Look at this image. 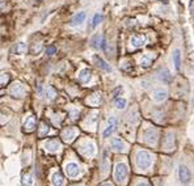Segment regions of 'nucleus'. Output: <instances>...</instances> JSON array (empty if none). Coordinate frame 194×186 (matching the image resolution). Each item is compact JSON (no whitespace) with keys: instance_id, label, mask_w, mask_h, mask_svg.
<instances>
[{"instance_id":"obj_22","label":"nucleus","mask_w":194,"mask_h":186,"mask_svg":"<svg viewBox=\"0 0 194 186\" xmlns=\"http://www.w3.org/2000/svg\"><path fill=\"white\" fill-rule=\"evenodd\" d=\"M160 79L164 83H169V81H171L172 80V75H171V72H169V70L164 68L163 71H161V72H160Z\"/></svg>"},{"instance_id":"obj_12","label":"nucleus","mask_w":194,"mask_h":186,"mask_svg":"<svg viewBox=\"0 0 194 186\" xmlns=\"http://www.w3.org/2000/svg\"><path fill=\"white\" fill-rule=\"evenodd\" d=\"M35 127H37V121H35V118L33 116L28 117V119L25 121V123H24V130H25L26 132H31L35 130Z\"/></svg>"},{"instance_id":"obj_11","label":"nucleus","mask_w":194,"mask_h":186,"mask_svg":"<svg viewBox=\"0 0 194 186\" xmlns=\"http://www.w3.org/2000/svg\"><path fill=\"white\" fill-rule=\"evenodd\" d=\"M144 42H146L144 35H140V34H135V35H133V37L130 38V43H131V46L135 47V49L142 47L144 45Z\"/></svg>"},{"instance_id":"obj_29","label":"nucleus","mask_w":194,"mask_h":186,"mask_svg":"<svg viewBox=\"0 0 194 186\" xmlns=\"http://www.w3.org/2000/svg\"><path fill=\"white\" fill-rule=\"evenodd\" d=\"M55 53H57V47H55V46H49L46 49V54L47 55H54Z\"/></svg>"},{"instance_id":"obj_31","label":"nucleus","mask_w":194,"mask_h":186,"mask_svg":"<svg viewBox=\"0 0 194 186\" xmlns=\"http://www.w3.org/2000/svg\"><path fill=\"white\" fill-rule=\"evenodd\" d=\"M136 186H150V185H148V184H146V182H139Z\"/></svg>"},{"instance_id":"obj_8","label":"nucleus","mask_w":194,"mask_h":186,"mask_svg":"<svg viewBox=\"0 0 194 186\" xmlns=\"http://www.w3.org/2000/svg\"><path fill=\"white\" fill-rule=\"evenodd\" d=\"M45 148H46V151H49V152H51V153L58 152L59 148H61V143H59L58 139L53 138V139H49V140H47L46 143H45Z\"/></svg>"},{"instance_id":"obj_1","label":"nucleus","mask_w":194,"mask_h":186,"mask_svg":"<svg viewBox=\"0 0 194 186\" xmlns=\"http://www.w3.org/2000/svg\"><path fill=\"white\" fill-rule=\"evenodd\" d=\"M135 161H136L138 168L148 169L152 164V156H151V153L147 151H139L135 156Z\"/></svg>"},{"instance_id":"obj_32","label":"nucleus","mask_w":194,"mask_h":186,"mask_svg":"<svg viewBox=\"0 0 194 186\" xmlns=\"http://www.w3.org/2000/svg\"><path fill=\"white\" fill-rule=\"evenodd\" d=\"M101 186H113L112 184H104V185H101Z\"/></svg>"},{"instance_id":"obj_13","label":"nucleus","mask_w":194,"mask_h":186,"mask_svg":"<svg viewBox=\"0 0 194 186\" xmlns=\"http://www.w3.org/2000/svg\"><path fill=\"white\" fill-rule=\"evenodd\" d=\"M81 153L85 156H93L96 153V145L93 143H85L81 147Z\"/></svg>"},{"instance_id":"obj_28","label":"nucleus","mask_w":194,"mask_h":186,"mask_svg":"<svg viewBox=\"0 0 194 186\" xmlns=\"http://www.w3.org/2000/svg\"><path fill=\"white\" fill-rule=\"evenodd\" d=\"M151 62H152V59H151V58H148L147 55L142 57V59H140V64L143 66V67H148L150 64H151Z\"/></svg>"},{"instance_id":"obj_4","label":"nucleus","mask_w":194,"mask_h":186,"mask_svg":"<svg viewBox=\"0 0 194 186\" xmlns=\"http://www.w3.org/2000/svg\"><path fill=\"white\" fill-rule=\"evenodd\" d=\"M156 140H157V131L156 130L152 129V127L146 129V131H144V142L146 143L153 145L156 143Z\"/></svg>"},{"instance_id":"obj_20","label":"nucleus","mask_w":194,"mask_h":186,"mask_svg":"<svg viewBox=\"0 0 194 186\" xmlns=\"http://www.w3.org/2000/svg\"><path fill=\"white\" fill-rule=\"evenodd\" d=\"M173 63H175L176 70L181 68V51L180 50H175V53H173Z\"/></svg>"},{"instance_id":"obj_17","label":"nucleus","mask_w":194,"mask_h":186,"mask_svg":"<svg viewBox=\"0 0 194 186\" xmlns=\"http://www.w3.org/2000/svg\"><path fill=\"white\" fill-rule=\"evenodd\" d=\"M51 184L54 186H63L64 185V178L59 172H54L51 176Z\"/></svg>"},{"instance_id":"obj_16","label":"nucleus","mask_w":194,"mask_h":186,"mask_svg":"<svg viewBox=\"0 0 194 186\" xmlns=\"http://www.w3.org/2000/svg\"><path fill=\"white\" fill-rule=\"evenodd\" d=\"M93 60H94V63H96V64L100 67L101 70H104V71H106V72H110V71H112V68H110V66L108 64V63H106L104 59H101L100 57H98V55H94L93 57Z\"/></svg>"},{"instance_id":"obj_19","label":"nucleus","mask_w":194,"mask_h":186,"mask_svg":"<svg viewBox=\"0 0 194 186\" xmlns=\"http://www.w3.org/2000/svg\"><path fill=\"white\" fill-rule=\"evenodd\" d=\"M85 16H87L85 12H79V13H76L72 18V25L77 26V25H80V24H83L85 20Z\"/></svg>"},{"instance_id":"obj_7","label":"nucleus","mask_w":194,"mask_h":186,"mask_svg":"<svg viewBox=\"0 0 194 186\" xmlns=\"http://www.w3.org/2000/svg\"><path fill=\"white\" fill-rule=\"evenodd\" d=\"M179 178L182 184H189L190 182V172L185 165H180L179 168Z\"/></svg>"},{"instance_id":"obj_18","label":"nucleus","mask_w":194,"mask_h":186,"mask_svg":"<svg viewBox=\"0 0 194 186\" xmlns=\"http://www.w3.org/2000/svg\"><path fill=\"white\" fill-rule=\"evenodd\" d=\"M26 51H28V46L24 42L16 43V45L12 47V53L13 54H25Z\"/></svg>"},{"instance_id":"obj_10","label":"nucleus","mask_w":194,"mask_h":186,"mask_svg":"<svg viewBox=\"0 0 194 186\" xmlns=\"http://www.w3.org/2000/svg\"><path fill=\"white\" fill-rule=\"evenodd\" d=\"M110 145H112V148H113L116 152H123L125 148H126L125 142L121 140L120 138H113V139L110 140Z\"/></svg>"},{"instance_id":"obj_24","label":"nucleus","mask_w":194,"mask_h":186,"mask_svg":"<svg viewBox=\"0 0 194 186\" xmlns=\"http://www.w3.org/2000/svg\"><path fill=\"white\" fill-rule=\"evenodd\" d=\"M49 132V126H47L46 122H41L39 125V136H45Z\"/></svg>"},{"instance_id":"obj_21","label":"nucleus","mask_w":194,"mask_h":186,"mask_svg":"<svg viewBox=\"0 0 194 186\" xmlns=\"http://www.w3.org/2000/svg\"><path fill=\"white\" fill-rule=\"evenodd\" d=\"M21 185L22 186H31L33 185V176H31V173H28V175H24L21 177Z\"/></svg>"},{"instance_id":"obj_6","label":"nucleus","mask_w":194,"mask_h":186,"mask_svg":"<svg viewBox=\"0 0 194 186\" xmlns=\"http://www.w3.org/2000/svg\"><path fill=\"white\" fill-rule=\"evenodd\" d=\"M66 173L67 176L71 177V178H74V177H77L79 173H80V168H79V165L76 163H68L66 165Z\"/></svg>"},{"instance_id":"obj_25","label":"nucleus","mask_w":194,"mask_h":186,"mask_svg":"<svg viewBox=\"0 0 194 186\" xmlns=\"http://www.w3.org/2000/svg\"><path fill=\"white\" fill-rule=\"evenodd\" d=\"M102 15H100V13H96L93 16V18H92V28H96V26H98V24H100L101 21H102Z\"/></svg>"},{"instance_id":"obj_9","label":"nucleus","mask_w":194,"mask_h":186,"mask_svg":"<svg viewBox=\"0 0 194 186\" xmlns=\"http://www.w3.org/2000/svg\"><path fill=\"white\" fill-rule=\"evenodd\" d=\"M77 135V130H75V129H64L62 131V138H63V140L67 142V143H70V142H72L75 138H76Z\"/></svg>"},{"instance_id":"obj_15","label":"nucleus","mask_w":194,"mask_h":186,"mask_svg":"<svg viewBox=\"0 0 194 186\" xmlns=\"http://www.w3.org/2000/svg\"><path fill=\"white\" fill-rule=\"evenodd\" d=\"M168 96V93H167V90H164V89H157L153 92L152 94V98H153V101L155 102H163L165 98H167Z\"/></svg>"},{"instance_id":"obj_3","label":"nucleus","mask_w":194,"mask_h":186,"mask_svg":"<svg viewBox=\"0 0 194 186\" xmlns=\"http://www.w3.org/2000/svg\"><path fill=\"white\" fill-rule=\"evenodd\" d=\"M26 93H28L26 88L18 81H15L13 84H11V86H9V94L15 98H21L24 96H26Z\"/></svg>"},{"instance_id":"obj_26","label":"nucleus","mask_w":194,"mask_h":186,"mask_svg":"<svg viewBox=\"0 0 194 186\" xmlns=\"http://www.w3.org/2000/svg\"><path fill=\"white\" fill-rule=\"evenodd\" d=\"M101 39H102V37L101 35H98V34H96L94 35V37L92 38V46L93 47H96V49H98V47H100V43H101Z\"/></svg>"},{"instance_id":"obj_14","label":"nucleus","mask_w":194,"mask_h":186,"mask_svg":"<svg viewBox=\"0 0 194 186\" xmlns=\"http://www.w3.org/2000/svg\"><path fill=\"white\" fill-rule=\"evenodd\" d=\"M90 79H92V72H90V70L84 68V70L80 71V73H79V80H80L83 84H87V83H89Z\"/></svg>"},{"instance_id":"obj_5","label":"nucleus","mask_w":194,"mask_h":186,"mask_svg":"<svg viewBox=\"0 0 194 186\" xmlns=\"http://www.w3.org/2000/svg\"><path fill=\"white\" fill-rule=\"evenodd\" d=\"M108 122H109L108 127H106V129H105V131L102 132V135H104V138H109V136L114 132V130L117 129V123H118V121H117V118H116V117H110Z\"/></svg>"},{"instance_id":"obj_23","label":"nucleus","mask_w":194,"mask_h":186,"mask_svg":"<svg viewBox=\"0 0 194 186\" xmlns=\"http://www.w3.org/2000/svg\"><path fill=\"white\" fill-rule=\"evenodd\" d=\"M46 96H47V100H50V101L55 100V97H57V90H55L53 86H47V89H46Z\"/></svg>"},{"instance_id":"obj_30","label":"nucleus","mask_w":194,"mask_h":186,"mask_svg":"<svg viewBox=\"0 0 194 186\" xmlns=\"http://www.w3.org/2000/svg\"><path fill=\"white\" fill-rule=\"evenodd\" d=\"M70 114H71V118H72V119H77L79 110L77 109H74V110H71V112H70Z\"/></svg>"},{"instance_id":"obj_27","label":"nucleus","mask_w":194,"mask_h":186,"mask_svg":"<svg viewBox=\"0 0 194 186\" xmlns=\"http://www.w3.org/2000/svg\"><path fill=\"white\" fill-rule=\"evenodd\" d=\"M116 108L120 109V110L126 108V100L125 98H117L116 100Z\"/></svg>"},{"instance_id":"obj_2","label":"nucleus","mask_w":194,"mask_h":186,"mask_svg":"<svg viewBox=\"0 0 194 186\" xmlns=\"http://www.w3.org/2000/svg\"><path fill=\"white\" fill-rule=\"evenodd\" d=\"M129 175V168L125 163H118L114 169V178H116L120 184H123Z\"/></svg>"}]
</instances>
